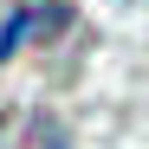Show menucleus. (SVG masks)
Masks as SVG:
<instances>
[{
    "label": "nucleus",
    "instance_id": "nucleus-1",
    "mask_svg": "<svg viewBox=\"0 0 149 149\" xmlns=\"http://www.w3.org/2000/svg\"><path fill=\"white\" fill-rule=\"evenodd\" d=\"M71 26V7L65 0H39V7H19L13 19H7V33H0V58H13L19 45H33V39H52V33H65Z\"/></svg>",
    "mask_w": 149,
    "mask_h": 149
}]
</instances>
